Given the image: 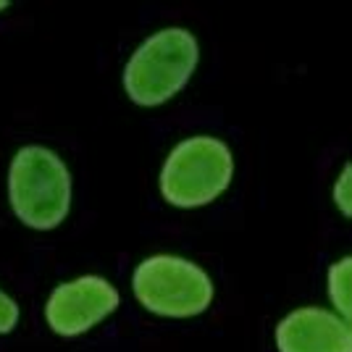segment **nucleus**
<instances>
[{
	"label": "nucleus",
	"mask_w": 352,
	"mask_h": 352,
	"mask_svg": "<svg viewBox=\"0 0 352 352\" xmlns=\"http://www.w3.org/2000/svg\"><path fill=\"white\" fill-rule=\"evenodd\" d=\"M279 352H352V329L334 310L297 308L276 326Z\"/></svg>",
	"instance_id": "obj_6"
},
{
	"label": "nucleus",
	"mask_w": 352,
	"mask_h": 352,
	"mask_svg": "<svg viewBox=\"0 0 352 352\" xmlns=\"http://www.w3.org/2000/svg\"><path fill=\"white\" fill-rule=\"evenodd\" d=\"M350 166H344L342 168V174H339L337 184H334V192H331V197H334V203L339 206V210H342V216H347L350 219L352 216V197H350Z\"/></svg>",
	"instance_id": "obj_8"
},
{
	"label": "nucleus",
	"mask_w": 352,
	"mask_h": 352,
	"mask_svg": "<svg viewBox=\"0 0 352 352\" xmlns=\"http://www.w3.org/2000/svg\"><path fill=\"white\" fill-rule=\"evenodd\" d=\"M6 6H8V3H6V0H0V11H3V8H6Z\"/></svg>",
	"instance_id": "obj_10"
},
{
	"label": "nucleus",
	"mask_w": 352,
	"mask_h": 352,
	"mask_svg": "<svg viewBox=\"0 0 352 352\" xmlns=\"http://www.w3.org/2000/svg\"><path fill=\"white\" fill-rule=\"evenodd\" d=\"M137 302L163 318H192L213 300V281L197 263L179 255H153L132 276Z\"/></svg>",
	"instance_id": "obj_4"
},
{
	"label": "nucleus",
	"mask_w": 352,
	"mask_h": 352,
	"mask_svg": "<svg viewBox=\"0 0 352 352\" xmlns=\"http://www.w3.org/2000/svg\"><path fill=\"white\" fill-rule=\"evenodd\" d=\"M234 176V158L219 137H190L168 153L161 168V195L174 208L210 206Z\"/></svg>",
	"instance_id": "obj_3"
},
{
	"label": "nucleus",
	"mask_w": 352,
	"mask_h": 352,
	"mask_svg": "<svg viewBox=\"0 0 352 352\" xmlns=\"http://www.w3.org/2000/svg\"><path fill=\"white\" fill-rule=\"evenodd\" d=\"M16 323H19V305H16L14 297H8L0 289V334L14 331Z\"/></svg>",
	"instance_id": "obj_9"
},
{
	"label": "nucleus",
	"mask_w": 352,
	"mask_h": 352,
	"mask_svg": "<svg viewBox=\"0 0 352 352\" xmlns=\"http://www.w3.org/2000/svg\"><path fill=\"white\" fill-rule=\"evenodd\" d=\"M118 308V289L103 276H79L53 289L45 305L47 326L58 337H79Z\"/></svg>",
	"instance_id": "obj_5"
},
{
	"label": "nucleus",
	"mask_w": 352,
	"mask_h": 352,
	"mask_svg": "<svg viewBox=\"0 0 352 352\" xmlns=\"http://www.w3.org/2000/svg\"><path fill=\"white\" fill-rule=\"evenodd\" d=\"M8 200L16 219L37 232H50L69 216L72 174L47 147H21L8 168Z\"/></svg>",
	"instance_id": "obj_1"
},
{
	"label": "nucleus",
	"mask_w": 352,
	"mask_h": 352,
	"mask_svg": "<svg viewBox=\"0 0 352 352\" xmlns=\"http://www.w3.org/2000/svg\"><path fill=\"white\" fill-rule=\"evenodd\" d=\"M350 271H352V258H342L329 268V300L337 308V316L344 321H350L352 305H350Z\"/></svg>",
	"instance_id": "obj_7"
},
{
	"label": "nucleus",
	"mask_w": 352,
	"mask_h": 352,
	"mask_svg": "<svg viewBox=\"0 0 352 352\" xmlns=\"http://www.w3.org/2000/svg\"><path fill=\"white\" fill-rule=\"evenodd\" d=\"M200 47L195 34L168 27L150 34L124 69V89L134 105L155 108L168 103L197 69Z\"/></svg>",
	"instance_id": "obj_2"
}]
</instances>
